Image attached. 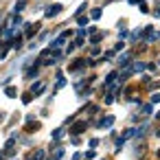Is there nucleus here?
<instances>
[{"mask_svg":"<svg viewBox=\"0 0 160 160\" xmlns=\"http://www.w3.org/2000/svg\"><path fill=\"white\" fill-rule=\"evenodd\" d=\"M110 125H112V116H108V119L101 123V127H110Z\"/></svg>","mask_w":160,"mask_h":160,"instance_id":"f03ea898","label":"nucleus"},{"mask_svg":"<svg viewBox=\"0 0 160 160\" xmlns=\"http://www.w3.org/2000/svg\"><path fill=\"white\" fill-rule=\"evenodd\" d=\"M57 11H59V5H55V7H50V9L46 11V15H55Z\"/></svg>","mask_w":160,"mask_h":160,"instance_id":"f257e3e1","label":"nucleus"}]
</instances>
